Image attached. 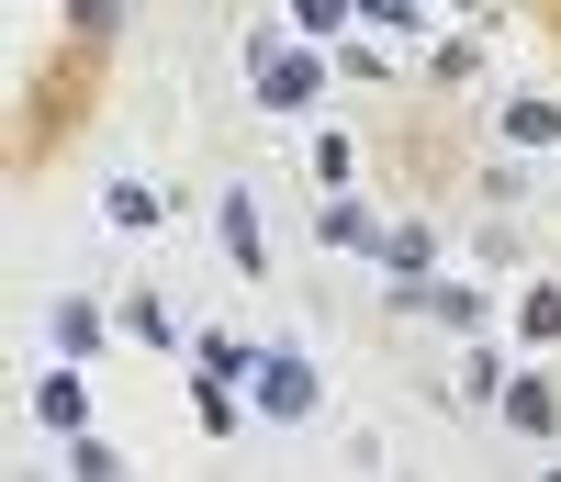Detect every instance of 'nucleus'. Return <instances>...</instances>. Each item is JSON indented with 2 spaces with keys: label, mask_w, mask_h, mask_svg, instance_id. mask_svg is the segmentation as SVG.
I'll return each instance as SVG.
<instances>
[{
  "label": "nucleus",
  "mask_w": 561,
  "mask_h": 482,
  "mask_svg": "<svg viewBox=\"0 0 561 482\" xmlns=\"http://www.w3.org/2000/svg\"><path fill=\"white\" fill-rule=\"evenodd\" d=\"M259 393H270L280 415H304V404H314V370H293V359H270V370H259Z\"/></svg>",
  "instance_id": "f257e3e1"
}]
</instances>
